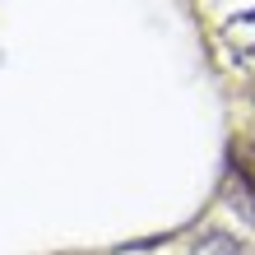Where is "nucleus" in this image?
Returning a JSON list of instances; mask_svg holds the SVG:
<instances>
[{
  "label": "nucleus",
  "mask_w": 255,
  "mask_h": 255,
  "mask_svg": "<svg viewBox=\"0 0 255 255\" xmlns=\"http://www.w3.org/2000/svg\"><path fill=\"white\" fill-rule=\"evenodd\" d=\"M218 47H223V61L232 70L255 74V9H242V14L218 23Z\"/></svg>",
  "instance_id": "nucleus-1"
},
{
  "label": "nucleus",
  "mask_w": 255,
  "mask_h": 255,
  "mask_svg": "<svg viewBox=\"0 0 255 255\" xmlns=\"http://www.w3.org/2000/svg\"><path fill=\"white\" fill-rule=\"evenodd\" d=\"M190 255H246V246L237 242L232 232H218V228H209V232H200V242L190 246Z\"/></svg>",
  "instance_id": "nucleus-3"
},
{
  "label": "nucleus",
  "mask_w": 255,
  "mask_h": 255,
  "mask_svg": "<svg viewBox=\"0 0 255 255\" xmlns=\"http://www.w3.org/2000/svg\"><path fill=\"white\" fill-rule=\"evenodd\" d=\"M228 204L255 223V153L246 144H237L228 158Z\"/></svg>",
  "instance_id": "nucleus-2"
}]
</instances>
